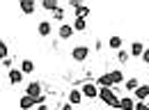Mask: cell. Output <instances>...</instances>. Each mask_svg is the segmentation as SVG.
Here are the masks:
<instances>
[{
    "label": "cell",
    "instance_id": "19",
    "mask_svg": "<svg viewBox=\"0 0 149 110\" xmlns=\"http://www.w3.org/2000/svg\"><path fill=\"white\" fill-rule=\"evenodd\" d=\"M85 28H87V21L85 18H76L74 21V32H83Z\"/></svg>",
    "mask_w": 149,
    "mask_h": 110
},
{
    "label": "cell",
    "instance_id": "23",
    "mask_svg": "<svg viewBox=\"0 0 149 110\" xmlns=\"http://www.w3.org/2000/svg\"><path fill=\"white\" fill-rule=\"evenodd\" d=\"M129 51H117V60H119V62H122V64H126V62H129Z\"/></svg>",
    "mask_w": 149,
    "mask_h": 110
},
{
    "label": "cell",
    "instance_id": "13",
    "mask_svg": "<svg viewBox=\"0 0 149 110\" xmlns=\"http://www.w3.org/2000/svg\"><path fill=\"white\" fill-rule=\"evenodd\" d=\"M74 12H76V18H87L90 16V7H85V5H78Z\"/></svg>",
    "mask_w": 149,
    "mask_h": 110
},
{
    "label": "cell",
    "instance_id": "11",
    "mask_svg": "<svg viewBox=\"0 0 149 110\" xmlns=\"http://www.w3.org/2000/svg\"><path fill=\"white\" fill-rule=\"evenodd\" d=\"M51 30H53V28H51V23H48V21H41V23L37 25V32L41 37H48V35H51Z\"/></svg>",
    "mask_w": 149,
    "mask_h": 110
},
{
    "label": "cell",
    "instance_id": "18",
    "mask_svg": "<svg viewBox=\"0 0 149 110\" xmlns=\"http://www.w3.org/2000/svg\"><path fill=\"white\" fill-rule=\"evenodd\" d=\"M99 87H112V78H110V73H103V76L99 78Z\"/></svg>",
    "mask_w": 149,
    "mask_h": 110
},
{
    "label": "cell",
    "instance_id": "10",
    "mask_svg": "<svg viewBox=\"0 0 149 110\" xmlns=\"http://www.w3.org/2000/svg\"><path fill=\"white\" fill-rule=\"evenodd\" d=\"M35 9H37V5H35L32 0H21V12H23V14H32Z\"/></svg>",
    "mask_w": 149,
    "mask_h": 110
},
{
    "label": "cell",
    "instance_id": "27",
    "mask_svg": "<svg viewBox=\"0 0 149 110\" xmlns=\"http://www.w3.org/2000/svg\"><path fill=\"white\" fill-rule=\"evenodd\" d=\"M62 110H74V108H71V103H67V106H62Z\"/></svg>",
    "mask_w": 149,
    "mask_h": 110
},
{
    "label": "cell",
    "instance_id": "7",
    "mask_svg": "<svg viewBox=\"0 0 149 110\" xmlns=\"http://www.w3.org/2000/svg\"><path fill=\"white\" fill-rule=\"evenodd\" d=\"M19 106H21V110H30L32 106H37V101H35L32 96H28V94H23V96H21V101H19Z\"/></svg>",
    "mask_w": 149,
    "mask_h": 110
},
{
    "label": "cell",
    "instance_id": "2",
    "mask_svg": "<svg viewBox=\"0 0 149 110\" xmlns=\"http://www.w3.org/2000/svg\"><path fill=\"white\" fill-rule=\"evenodd\" d=\"M80 94H83L85 99H96V96H99V85H94V83H85V85L80 87Z\"/></svg>",
    "mask_w": 149,
    "mask_h": 110
},
{
    "label": "cell",
    "instance_id": "3",
    "mask_svg": "<svg viewBox=\"0 0 149 110\" xmlns=\"http://www.w3.org/2000/svg\"><path fill=\"white\" fill-rule=\"evenodd\" d=\"M87 55H90V48H87V46H76L74 51H71V57H74L76 62H85Z\"/></svg>",
    "mask_w": 149,
    "mask_h": 110
},
{
    "label": "cell",
    "instance_id": "20",
    "mask_svg": "<svg viewBox=\"0 0 149 110\" xmlns=\"http://www.w3.org/2000/svg\"><path fill=\"white\" fill-rule=\"evenodd\" d=\"M110 78H112V85H117V83H124V73L119 71V69L110 71Z\"/></svg>",
    "mask_w": 149,
    "mask_h": 110
},
{
    "label": "cell",
    "instance_id": "4",
    "mask_svg": "<svg viewBox=\"0 0 149 110\" xmlns=\"http://www.w3.org/2000/svg\"><path fill=\"white\" fill-rule=\"evenodd\" d=\"M25 94H28V96H32V99L37 101L39 96H41V83H37V80H35V83H30V85L25 87Z\"/></svg>",
    "mask_w": 149,
    "mask_h": 110
},
{
    "label": "cell",
    "instance_id": "12",
    "mask_svg": "<svg viewBox=\"0 0 149 110\" xmlns=\"http://www.w3.org/2000/svg\"><path fill=\"white\" fill-rule=\"evenodd\" d=\"M80 101H83V94H80V90H71V92H69V103H71V106H78Z\"/></svg>",
    "mask_w": 149,
    "mask_h": 110
},
{
    "label": "cell",
    "instance_id": "22",
    "mask_svg": "<svg viewBox=\"0 0 149 110\" xmlns=\"http://www.w3.org/2000/svg\"><path fill=\"white\" fill-rule=\"evenodd\" d=\"M5 57H9V48H7L5 41H0V62H2Z\"/></svg>",
    "mask_w": 149,
    "mask_h": 110
},
{
    "label": "cell",
    "instance_id": "21",
    "mask_svg": "<svg viewBox=\"0 0 149 110\" xmlns=\"http://www.w3.org/2000/svg\"><path fill=\"white\" fill-rule=\"evenodd\" d=\"M41 7H44V9H51V12H55L60 5H57L55 0H44V2H41Z\"/></svg>",
    "mask_w": 149,
    "mask_h": 110
},
{
    "label": "cell",
    "instance_id": "28",
    "mask_svg": "<svg viewBox=\"0 0 149 110\" xmlns=\"http://www.w3.org/2000/svg\"><path fill=\"white\" fill-rule=\"evenodd\" d=\"M39 110H46V106H39Z\"/></svg>",
    "mask_w": 149,
    "mask_h": 110
},
{
    "label": "cell",
    "instance_id": "5",
    "mask_svg": "<svg viewBox=\"0 0 149 110\" xmlns=\"http://www.w3.org/2000/svg\"><path fill=\"white\" fill-rule=\"evenodd\" d=\"M133 94H135V99H138V101H142V103H145V101L149 99V85H140Z\"/></svg>",
    "mask_w": 149,
    "mask_h": 110
},
{
    "label": "cell",
    "instance_id": "16",
    "mask_svg": "<svg viewBox=\"0 0 149 110\" xmlns=\"http://www.w3.org/2000/svg\"><path fill=\"white\" fill-rule=\"evenodd\" d=\"M142 53H145V46H142L140 41H133V44H131V55H140V57H142Z\"/></svg>",
    "mask_w": 149,
    "mask_h": 110
},
{
    "label": "cell",
    "instance_id": "15",
    "mask_svg": "<svg viewBox=\"0 0 149 110\" xmlns=\"http://www.w3.org/2000/svg\"><path fill=\"white\" fill-rule=\"evenodd\" d=\"M21 71L23 73H32L35 71V62H32V60H23V62H21Z\"/></svg>",
    "mask_w": 149,
    "mask_h": 110
},
{
    "label": "cell",
    "instance_id": "6",
    "mask_svg": "<svg viewBox=\"0 0 149 110\" xmlns=\"http://www.w3.org/2000/svg\"><path fill=\"white\" fill-rule=\"evenodd\" d=\"M57 35H60V39H71V37H74V25H67V23H62Z\"/></svg>",
    "mask_w": 149,
    "mask_h": 110
},
{
    "label": "cell",
    "instance_id": "26",
    "mask_svg": "<svg viewBox=\"0 0 149 110\" xmlns=\"http://www.w3.org/2000/svg\"><path fill=\"white\" fill-rule=\"evenodd\" d=\"M142 60H145V62L149 64V48H145V53H142Z\"/></svg>",
    "mask_w": 149,
    "mask_h": 110
},
{
    "label": "cell",
    "instance_id": "14",
    "mask_svg": "<svg viewBox=\"0 0 149 110\" xmlns=\"http://www.w3.org/2000/svg\"><path fill=\"white\" fill-rule=\"evenodd\" d=\"M108 46H110V48H115V51H122V37L112 35L110 39H108Z\"/></svg>",
    "mask_w": 149,
    "mask_h": 110
},
{
    "label": "cell",
    "instance_id": "9",
    "mask_svg": "<svg viewBox=\"0 0 149 110\" xmlns=\"http://www.w3.org/2000/svg\"><path fill=\"white\" fill-rule=\"evenodd\" d=\"M133 108H135V101H133L131 96L119 99V106H117V110H133Z\"/></svg>",
    "mask_w": 149,
    "mask_h": 110
},
{
    "label": "cell",
    "instance_id": "8",
    "mask_svg": "<svg viewBox=\"0 0 149 110\" xmlns=\"http://www.w3.org/2000/svg\"><path fill=\"white\" fill-rule=\"evenodd\" d=\"M23 76H25V73L21 71V69H9V83H12V85H19L21 80H23Z\"/></svg>",
    "mask_w": 149,
    "mask_h": 110
},
{
    "label": "cell",
    "instance_id": "24",
    "mask_svg": "<svg viewBox=\"0 0 149 110\" xmlns=\"http://www.w3.org/2000/svg\"><path fill=\"white\" fill-rule=\"evenodd\" d=\"M53 18H57V21H62V18H64V9H62V7H57L55 12H53Z\"/></svg>",
    "mask_w": 149,
    "mask_h": 110
},
{
    "label": "cell",
    "instance_id": "1",
    "mask_svg": "<svg viewBox=\"0 0 149 110\" xmlns=\"http://www.w3.org/2000/svg\"><path fill=\"white\" fill-rule=\"evenodd\" d=\"M99 99L106 103V106H110V108H117L119 106V99H117V94L112 87H99Z\"/></svg>",
    "mask_w": 149,
    "mask_h": 110
},
{
    "label": "cell",
    "instance_id": "25",
    "mask_svg": "<svg viewBox=\"0 0 149 110\" xmlns=\"http://www.w3.org/2000/svg\"><path fill=\"white\" fill-rule=\"evenodd\" d=\"M133 110H149V103H142V101H138Z\"/></svg>",
    "mask_w": 149,
    "mask_h": 110
},
{
    "label": "cell",
    "instance_id": "17",
    "mask_svg": "<svg viewBox=\"0 0 149 110\" xmlns=\"http://www.w3.org/2000/svg\"><path fill=\"white\" fill-rule=\"evenodd\" d=\"M124 85H126L129 92H135L138 87H140V80H138V78H129V80H124Z\"/></svg>",
    "mask_w": 149,
    "mask_h": 110
}]
</instances>
